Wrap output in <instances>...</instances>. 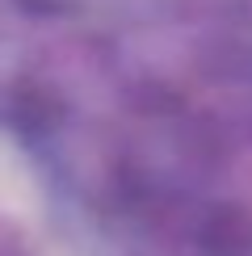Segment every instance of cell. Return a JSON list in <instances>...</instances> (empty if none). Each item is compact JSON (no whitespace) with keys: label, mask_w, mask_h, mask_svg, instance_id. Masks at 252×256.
<instances>
[{"label":"cell","mask_w":252,"mask_h":256,"mask_svg":"<svg viewBox=\"0 0 252 256\" xmlns=\"http://www.w3.org/2000/svg\"><path fill=\"white\" fill-rule=\"evenodd\" d=\"M38 206V185L30 164L8 138H0V210L4 214H34Z\"/></svg>","instance_id":"obj_1"}]
</instances>
